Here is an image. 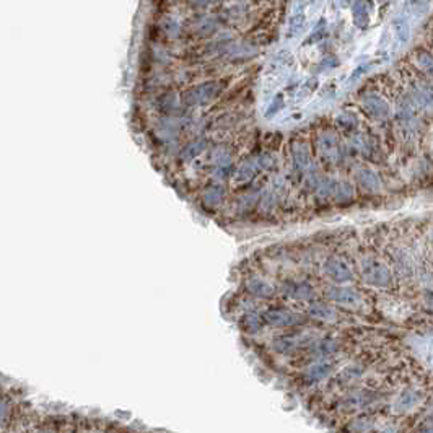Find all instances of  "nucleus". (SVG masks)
<instances>
[{"mask_svg": "<svg viewBox=\"0 0 433 433\" xmlns=\"http://www.w3.org/2000/svg\"><path fill=\"white\" fill-rule=\"evenodd\" d=\"M303 23H305V15H303L301 11L300 13H295L288 21V34L292 36L295 33H298V31L303 28Z\"/></svg>", "mask_w": 433, "mask_h": 433, "instance_id": "nucleus-20", "label": "nucleus"}, {"mask_svg": "<svg viewBox=\"0 0 433 433\" xmlns=\"http://www.w3.org/2000/svg\"><path fill=\"white\" fill-rule=\"evenodd\" d=\"M293 160H295L296 168L305 170L308 166V163H309V150H308V147L305 144L298 142V144L293 145Z\"/></svg>", "mask_w": 433, "mask_h": 433, "instance_id": "nucleus-13", "label": "nucleus"}, {"mask_svg": "<svg viewBox=\"0 0 433 433\" xmlns=\"http://www.w3.org/2000/svg\"><path fill=\"white\" fill-rule=\"evenodd\" d=\"M394 34L401 42H407L411 39V24L406 16H396L393 20Z\"/></svg>", "mask_w": 433, "mask_h": 433, "instance_id": "nucleus-12", "label": "nucleus"}, {"mask_svg": "<svg viewBox=\"0 0 433 433\" xmlns=\"http://www.w3.org/2000/svg\"><path fill=\"white\" fill-rule=\"evenodd\" d=\"M254 175H256V166L251 162H247L241 166V168H238L236 175H234V179H236L238 183H244V181H249Z\"/></svg>", "mask_w": 433, "mask_h": 433, "instance_id": "nucleus-19", "label": "nucleus"}, {"mask_svg": "<svg viewBox=\"0 0 433 433\" xmlns=\"http://www.w3.org/2000/svg\"><path fill=\"white\" fill-rule=\"evenodd\" d=\"M319 150L323 158H326L327 162H336L340 155V148H339V140L332 132H326L321 135L319 139Z\"/></svg>", "mask_w": 433, "mask_h": 433, "instance_id": "nucleus-6", "label": "nucleus"}, {"mask_svg": "<svg viewBox=\"0 0 433 433\" xmlns=\"http://www.w3.org/2000/svg\"><path fill=\"white\" fill-rule=\"evenodd\" d=\"M283 292L295 300H308L313 295V288L305 282H287L283 283Z\"/></svg>", "mask_w": 433, "mask_h": 433, "instance_id": "nucleus-9", "label": "nucleus"}, {"mask_svg": "<svg viewBox=\"0 0 433 433\" xmlns=\"http://www.w3.org/2000/svg\"><path fill=\"white\" fill-rule=\"evenodd\" d=\"M221 197H223V189L220 186H212L210 189H207L206 196H204V201H206L207 206L215 207L216 204H220Z\"/></svg>", "mask_w": 433, "mask_h": 433, "instance_id": "nucleus-18", "label": "nucleus"}, {"mask_svg": "<svg viewBox=\"0 0 433 433\" xmlns=\"http://www.w3.org/2000/svg\"><path fill=\"white\" fill-rule=\"evenodd\" d=\"M327 298L339 303V305H344V306H357L360 305L362 301V296L358 295L354 288H349V287H339V285H334L326 292Z\"/></svg>", "mask_w": 433, "mask_h": 433, "instance_id": "nucleus-4", "label": "nucleus"}, {"mask_svg": "<svg viewBox=\"0 0 433 433\" xmlns=\"http://www.w3.org/2000/svg\"><path fill=\"white\" fill-rule=\"evenodd\" d=\"M216 91H218V83L216 82L202 83L199 86H196V88L189 90L188 93H184V103L191 104V106H194V104H204L209 100H212L216 95Z\"/></svg>", "mask_w": 433, "mask_h": 433, "instance_id": "nucleus-2", "label": "nucleus"}, {"mask_svg": "<svg viewBox=\"0 0 433 433\" xmlns=\"http://www.w3.org/2000/svg\"><path fill=\"white\" fill-rule=\"evenodd\" d=\"M419 64H420V67H422L424 70H427L429 73H433V59L430 57L429 54L419 55Z\"/></svg>", "mask_w": 433, "mask_h": 433, "instance_id": "nucleus-22", "label": "nucleus"}, {"mask_svg": "<svg viewBox=\"0 0 433 433\" xmlns=\"http://www.w3.org/2000/svg\"><path fill=\"white\" fill-rule=\"evenodd\" d=\"M367 69H368V67H367V65H360V67H358V69H357V70H355L354 73H352V78H350V82H355V80H357L358 77H360V75H362V73H363L365 70H367Z\"/></svg>", "mask_w": 433, "mask_h": 433, "instance_id": "nucleus-24", "label": "nucleus"}, {"mask_svg": "<svg viewBox=\"0 0 433 433\" xmlns=\"http://www.w3.org/2000/svg\"><path fill=\"white\" fill-rule=\"evenodd\" d=\"M309 314H311L313 318L324 319V321L334 319V316H336L334 311H332V308L324 305V303H313V305L309 306Z\"/></svg>", "mask_w": 433, "mask_h": 433, "instance_id": "nucleus-14", "label": "nucleus"}, {"mask_svg": "<svg viewBox=\"0 0 433 433\" xmlns=\"http://www.w3.org/2000/svg\"><path fill=\"white\" fill-rule=\"evenodd\" d=\"M275 104L274 106H270V109L267 111V116H270V114H275L278 109H280L282 106H283V103H282V96H277V100L274 101Z\"/></svg>", "mask_w": 433, "mask_h": 433, "instance_id": "nucleus-23", "label": "nucleus"}, {"mask_svg": "<svg viewBox=\"0 0 433 433\" xmlns=\"http://www.w3.org/2000/svg\"><path fill=\"white\" fill-rule=\"evenodd\" d=\"M354 196V186L350 183H345V181H337L336 183V188H334V196L337 201L344 202V201H349L352 199Z\"/></svg>", "mask_w": 433, "mask_h": 433, "instance_id": "nucleus-15", "label": "nucleus"}, {"mask_svg": "<svg viewBox=\"0 0 433 433\" xmlns=\"http://www.w3.org/2000/svg\"><path fill=\"white\" fill-rule=\"evenodd\" d=\"M264 319L267 321L269 324H274V326H290V324H293L298 321V318L285 308L269 309V311H265Z\"/></svg>", "mask_w": 433, "mask_h": 433, "instance_id": "nucleus-7", "label": "nucleus"}, {"mask_svg": "<svg viewBox=\"0 0 433 433\" xmlns=\"http://www.w3.org/2000/svg\"><path fill=\"white\" fill-rule=\"evenodd\" d=\"M362 106H363V109L367 111L370 116L378 117V119H383V117H388V116H389V104H388L385 100H383L381 96H378V95H367V96H363Z\"/></svg>", "mask_w": 433, "mask_h": 433, "instance_id": "nucleus-5", "label": "nucleus"}, {"mask_svg": "<svg viewBox=\"0 0 433 433\" xmlns=\"http://www.w3.org/2000/svg\"><path fill=\"white\" fill-rule=\"evenodd\" d=\"M246 288H247V292L252 293L254 296H259V298H267V296L274 295V287L269 285L267 282H264L262 278H251V280L246 283Z\"/></svg>", "mask_w": 433, "mask_h": 433, "instance_id": "nucleus-10", "label": "nucleus"}, {"mask_svg": "<svg viewBox=\"0 0 433 433\" xmlns=\"http://www.w3.org/2000/svg\"><path fill=\"white\" fill-rule=\"evenodd\" d=\"M357 181L360 183V186L363 189L371 191V193L381 189V179L373 170H368V168L358 170L357 171Z\"/></svg>", "mask_w": 433, "mask_h": 433, "instance_id": "nucleus-8", "label": "nucleus"}, {"mask_svg": "<svg viewBox=\"0 0 433 433\" xmlns=\"http://www.w3.org/2000/svg\"><path fill=\"white\" fill-rule=\"evenodd\" d=\"M206 150V142L204 140H197V142H191V144L188 145L183 150V160H193L196 157H199V155Z\"/></svg>", "mask_w": 433, "mask_h": 433, "instance_id": "nucleus-17", "label": "nucleus"}, {"mask_svg": "<svg viewBox=\"0 0 433 433\" xmlns=\"http://www.w3.org/2000/svg\"><path fill=\"white\" fill-rule=\"evenodd\" d=\"M352 16H354V21L357 26H365L368 23V8L367 3L363 2H355L354 3V11H352Z\"/></svg>", "mask_w": 433, "mask_h": 433, "instance_id": "nucleus-16", "label": "nucleus"}, {"mask_svg": "<svg viewBox=\"0 0 433 433\" xmlns=\"http://www.w3.org/2000/svg\"><path fill=\"white\" fill-rule=\"evenodd\" d=\"M362 277L373 287H388L393 280L389 269L375 259H367L362 262Z\"/></svg>", "mask_w": 433, "mask_h": 433, "instance_id": "nucleus-1", "label": "nucleus"}, {"mask_svg": "<svg viewBox=\"0 0 433 433\" xmlns=\"http://www.w3.org/2000/svg\"><path fill=\"white\" fill-rule=\"evenodd\" d=\"M414 98H416V103L420 108H427V109L433 108V86L419 85L417 88L414 90Z\"/></svg>", "mask_w": 433, "mask_h": 433, "instance_id": "nucleus-11", "label": "nucleus"}, {"mask_svg": "<svg viewBox=\"0 0 433 433\" xmlns=\"http://www.w3.org/2000/svg\"><path fill=\"white\" fill-rule=\"evenodd\" d=\"M337 122L344 129H354L357 126V117L354 114H340L337 117Z\"/></svg>", "mask_w": 433, "mask_h": 433, "instance_id": "nucleus-21", "label": "nucleus"}, {"mask_svg": "<svg viewBox=\"0 0 433 433\" xmlns=\"http://www.w3.org/2000/svg\"><path fill=\"white\" fill-rule=\"evenodd\" d=\"M324 274L327 277H331L332 280L337 283L349 282L352 280V277H354L349 265L345 264L342 259H337V257H331L324 262Z\"/></svg>", "mask_w": 433, "mask_h": 433, "instance_id": "nucleus-3", "label": "nucleus"}]
</instances>
